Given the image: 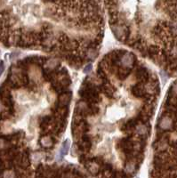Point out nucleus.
I'll list each match as a JSON object with an SVG mask.
<instances>
[{
	"mask_svg": "<svg viewBox=\"0 0 177 178\" xmlns=\"http://www.w3.org/2000/svg\"><path fill=\"white\" fill-rule=\"evenodd\" d=\"M121 62H122V65L125 66V67H132L133 65V62H134L133 54H130V53L125 54L121 58Z\"/></svg>",
	"mask_w": 177,
	"mask_h": 178,
	"instance_id": "f257e3e1",
	"label": "nucleus"
},
{
	"mask_svg": "<svg viewBox=\"0 0 177 178\" xmlns=\"http://www.w3.org/2000/svg\"><path fill=\"white\" fill-rule=\"evenodd\" d=\"M72 97V94L70 92L68 93H64L62 94H61V96L59 97V106L60 107H65L67 106Z\"/></svg>",
	"mask_w": 177,
	"mask_h": 178,
	"instance_id": "f03ea898",
	"label": "nucleus"
},
{
	"mask_svg": "<svg viewBox=\"0 0 177 178\" xmlns=\"http://www.w3.org/2000/svg\"><path fill=\"white\" fill-rule=\"evenodd\" d=\"M112 31L118 39H121L124 36H126V34H127V31L124 27H121V26H118V25L113 27Z\"/></svg>",
	"mask_w": 177,
	"mask_h": 178,
	"instance_id": "7ed1b4c3",
	"label": "nucleus"
},
{
	"mask_svg": "<svg viewBox=\"0 0 177 178\" xmlns=\"http://www.w3.org/2000/svg\"><path fill=\"white\" fill-rule=\"evenodd\" d=\"M173 126V121H172V118H170L169 117L165 116L164 117L160 123H159V126L162 128V129H165V130H167V129H170Z\"/></svg>",
	"mask_w": 177,
	"mask_h": 178,
	"instance_id": "20e7f679",
	"label": "nucleus"
},
{
	"mask_svg": "<svg viewBox=\"0 0 177 178\" xmlns=\"http://www.w3.org/2000/svg\"><path fill=\"white\" fill-rule=\"evenodd\" d=\"M132 93L134 96L136 97H142L143 94H144V92H143V87L141 86H134L133 88H132Z\"/></svg>",
	"mask_w": 177,
	"mask_h": 178,
	"instance_id": "39448f33",
	"label": "nucleus"
},
{
	"mask_svg": "<svg viewBox=\"0 0 177 178\" xmlns=\"http://www.w3.org/2000/svg\"><path fill=\"white\" fill-rule=\"evenodd\" d=\"M70 140H66V141L62 143V148H61V150H60V152H61V154H60L61 158H62V157L68 153L69 149H70Z\"/></svg>",
	"mask_w": 177,
	"mask_h": 178,
	"instance_id": "423d86ee",
	"label": "nucleus"
},
{
	"mask_svg": "<svg viewBox=\"0 0 177 178\" xmlns=\"http://www.w3.org/2000/svg\"><path fill=\"white\" fill-rule=\"evenodd\" d=\"M40 142H41L42 146L45 147V148H49L53 145V141H52V138L50 136L42 137L41 140H40Z\"/></svg>",
	"mask_w": 177,
	"mask_h": 178,
	"instance_id": "0eeeda50",
	"label": "nucleus"
},
{
	"mask_svg": "<svg viewBox=\"0 0 177 178\" xmlns=\"http://www.w3.org/2000/svg\"><path fill=\"white\" fill-rule=\"evenodd\" d=\"M136 75H137L138 78H141V79H143V78H148V77H149L148 71H147V70L144 69V68H141V69L138 70V71L136 72Z\"/></svg>",
	"mask_w": 177,
	"mask_h": 178,
	"instance_id": "6e6552de",
	"label": "nucleus"
},
{
	"mask_svg": "<svg viewBox=\"0 0 177 178\" xmlns=\"http://www.w3.org/2000/svg\"><path fill=\"white\" fill-rule=\"evenodd\" d=\"M88 169H89V171L92 173V174H97L98 173V171H99V166H97V164L96 163H91L89 166H88Z\"/></svg>",
	"mask_w": 177,
	"mask_h": 178,
	"instance_id": "1a4fd4ad",
	"label": "nucleus"
},
{
	"mask_svg": "<svg viewBox=\"0 0 177 178\" xmlns=\"http://www.w3.org/2000/svg\"><path fill=\"white\" fill-rule=\"evenodd\" d=\"M147 127L145 126H142V125H141V126H139L138 127H137V133L139 134H141V135H142V134H147Z\"/></svg>",
	"mask_w": 177,
	"mask_h": 178,
	"instance_id": "9d476101",
	"label": "nucleus"
},
{
	"mask_svg": "<svg viewBox=\"0 0 177 178\" xmlns=\"http://www.w3.org/2000/svg\"><path fill=\"white\" fill-rule=\"evenodd\" d=\"M171 29L173 34L177 35V22H174L171 24Z\"/></svg>",
	"mask_w": 177,
	"mask_h": 178,
	"instance_id": "9b49d317",
	"label": "nucleus"
},
{
	"mask_svg": "<svg viewBox=\"0 0 177 178\" xmlns=\"http://www.w3.org/2000/svg\"><path fill=\"white\" fill-rule=\"evenodd\" d=\"M92 69H93V66H92V64H91V63H90V64H87V65L85 67V69H84V72L87 74V73L91 72Z\"/></svg>",
	"mask_w": 177,
	"mask_h": 178,
	"instance_id": "f8f14e48",
	"label": "nucleus"
},
{
	"mask_svg": "<svg viewBox=\"0 0 177 178\" xmlns=\"http://www.w3.org/2000/svg\"><path fill=\"white\" fill-rule=\"evenodd\" d=\"M4 70H5V64H4V62L1 61V62H0V76L2 75Z\"/></svg>",
	"mask_w": 177,
	"mask_h": 178,
	"instance_id": "ddd939ff",
	"label": "nucleus"
},
{
	"mask_svg": "<svg viewBox=\"0 0 177 178\" xmlns=\"http://www.w3.org/2000/svg\"><path fill=\"white\" fill-rule=\"evenodd\" d=\"M64 178H72V175H71V174H70V173H67V174H65Z\"/></svg>",
	"mask_w": 177,
	"mask_h": 178,
	"instance_id": "4468645a",
	"label": "nucleus"
}]
</instances>
